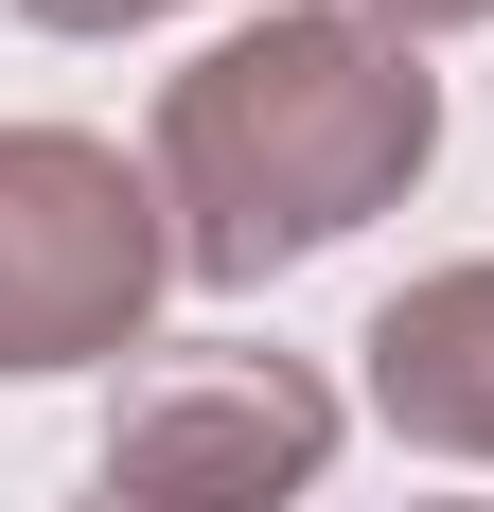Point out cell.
<instances>
[{"label": "cell", "mask_w": 494, "mask_h": 512, "mask_svg": "<svg viewBox=\"0 0 494 512\" xmlns=\"http://www.w3.org/2000/svg\"><path fill=\"white\" fill-rule=\"evenodd\" d=\"M442 159V71L371 0H247L230 36L159 89V212L177 283H283L336 230L424 195Z\"/></svg>", "instance_id": "1"}, {"label": "cell", "mask_w": 494, "mask_h": 512, "mask_svg": "<svg viewBox=\"0 0 494 512\" xmlns=\"http://www.w3.org/2000/svg\"><path fill=\"white\" fill-rule=\"evenodd\" d=\"M159 283H177L159 159L89 142V124H0V389L18 371H124Z\"/></svg>", "instance_id": "2"}, {"label": "cell", "mask_w": 494, "mask_h": 512, "mask_svg": "<svg viewBox=\"0 0 494 512\" xmlns=\"http://www.w3.org/2000/svg\"><path fill=\"white\" fill-rule=\"evenodd\" d=\"M336 460V371L265 354V336H142L106 389V460L89 495L124 512H283Z\"/></svg>", "instance_id": "3"}, {"label": "cell", "mask_w": 494, "mask_h": 512, "mask_svg": "<svg viewBox=\"0 0 494 512\" xmlns=\"http://www.w3.org/2000/svg\"><path fill=\"white\" fill-rule=\"evenodd\" d=\"M353 354H371L389 442H424V460H494V265H424V283H389Z\"/></svg>", "instance_id": "4"}, {"label": "cell", "mask_w": 494, "mask_h": 512, "mask_svg": "<svg viewBox=\"0 0 494 512\" xmlns=\"http://www.w3.org/2000/svg\"><path fill=\"white\" fill-rule=\"evenodd\" d=\"M36 36H142V18H195V0H18Z\"/></svg>", "instance_id": "5"}, {"label": "cell", "mask_w": 494, "mask_h": 512, "mask_svg": "<svg viewBox=\"0 0 494 512\" xmlns=\"http://www.w3.org/2000/svg\"><path fill=\"white\" fill-rule=\"evenodd\" d=\"M389 36H459V18H494V0H371Z\"/></svg>", "instance_id": "6"}, {"label": "cell", "mask_w": 494, "mask_h": 512, "mask_svg": "<svg viewBox=\"0 0 494 512\" xmlns=\"http://www.w3.org/2000/svg\"><path fill=\"white\" fill-rule=\"evenodd\" d=\"M424 512H494V495H424Z\"/></svg>", "instance_id": "7"}, {"label": "cell", "mask_w": 494, "mask_h": 512, "mask_svg": "<svg viewBox=\"0 0 494 512\" xmlns=\"http://www.w3.org/2000/svg\"><path fill=\"white\" fill-rule=\"evenodd\" d=\"M71 512H124V495H71Z\"/></svg>", "instance_id": "8"}]
</instances>
